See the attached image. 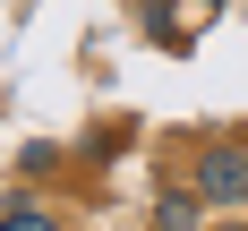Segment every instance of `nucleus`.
Instances as JSON below:
<instances>
[{
	"label": "nucleus",
	"mask_w": 248,
	"mask_h": 231,
	"mask_svg": "<svg viewBox=\"0 0 248 231\" xmlns=\"http://www.w3.org/2000/svg\"><path fill=\"white\" fill-rule=\"evenodd\" d=\"M197 9H223V0H197Z\"/></svg>",
	"instance_id": "obj_5"
},
{
	"label": "nucleus",
	"mask_w": 248,
	"mask_h": 231,
	"mask_svg": "<svg viewBox=\"0 0 248 231\" xmlns=\"http://www.w3.org/2000/svg\"><path fill=\"white\" fill-rule=\"evenodd\" d=\"M51 163H60V146H43V137H34V146H26V154H17V171H34V180H43V171H51Z\"/></svg>",
	"instance_id": "obj_4"
},
{
	"label": "nucleus",
	"mask_w": 248,
	"mask_h": 231,
	"mask_svg": "<svg viewBox=\"0 0 248 231\" xmlns=\"http://www.w3.org/2000/svg\"><path fill=\"white\" fill-rule=\"evenodd\" d=\"M0 223H9V231H51V214H43V197L17 188V197H0Z\"/></svg>",
	"instance_id": "obj_3"
},
{
	"label": "nucleus",
	"mask_w": 248,
	"mask_h": 231,
	"mask_svg": "<svg viewBox=\"0 0 248 231\" xmlns=\"http://www.w3.org/2000/svg\"><path fill=\"white\" fill-rule=\"evenodd\" d=\"M205 214V188H163V197H154V223H171V231H188Z\"/></svg>",
	"instance_id": "obj_2"
},
{
	"label": "nucleus",
	"mask_w": 248,
	"mask_h": 231,
	"mask_svg": "<svg viewBox=\"0 0 248 231\" xmlns=\"http://www.w3.org/2000/svg\"><path fill=\"white\" fill-rule=\"evenodd\" d=\"M197 188H205V205H248V154L240 146H205L197 154Z\"/></svg>",
	"instance_id": "obj_1"
}]
</instances>
